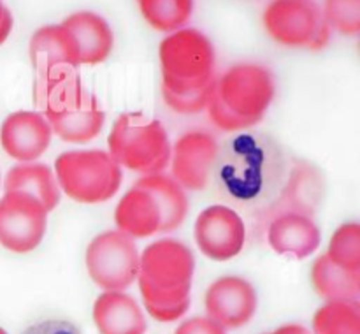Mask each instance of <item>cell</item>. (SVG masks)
<instances>
[{
	"mask_svg": "<svg viewBox=\"0 0 360 334\" xmlns=\"http://www.w3.org/2000/svg\"><path fill=\"white\" fill-rule=\"evenodd\" d=\"M229 330L207 315H195L185 319L176 327L174 334H227Z\"/></svg>",
	"mask_w": 360,
	"mask_h": 334,
	"instance_id": "cell-29",
	"label": "cell"
},
{
	"mask_svg": "<svg viewBox=\"0 0 360 334\" xmlns=\"http://www.w3.org/2000/svg\"><path fill=\"white\" fill-rule=\"evenodd\" d=\"M327 255L340 266L360 273V225L359 221H345L330 236Z\"/></svg>",
	"mask_w": 360,
	"mask_h": 334,
	"instance_id": "cell-26",
	"label": "cell"
},
{
	"mask_svg": "<svg viewBox=\"0 0 360 334\" xmlns=\"http://www.w3.org/2000/svg\"><path fill=\"white\" fill-rule=\"evenodd\" d=\"M264 334H269V333H264Z\"/></svg>",
	"mask_w": 360,
	"mask_h": 334,
	"instance_id": "cell-35",
	"label": "cell"
},
{
	"mask_svg": "<svg viewBox=\"0 0 360 334\" xmlns=\"http://www.w3.org/2000/svg\"><path fill=\"white\" fill-rule=\"evenodd\" d=\"M6 192H25L34 195L51 213L62 199L56 176L48 164L42 162H20L7 171L2 183Z\"/></svg>",
	"mask_w": 360,
	"mask_h": 334,
	"instance_id": "cell-21",
	"label": "cell"
},
{
	"mask_svg": "<svg viewBox=\"0 0 360 334\" xmlns=\"http://www.w3.org/2000/svg\"><path fill=\"white\" fill-rule=\"evenodd\" d=\"M0 334H9V333H7V330L4 329V327H0Z\"/></svg>",
	"mask_w": 360,
	"mask_h": 334,
	"instance_id": "cell-33",
	"label": "cell"
},
{
	"mask_svg": "<svg viewBox=\"0 0 360 334\" xmlns=\"http://www.w3.org/2000/svg\"><path fill=\"white\" fill-rule=\"evenodd\" d=\"M197 248L204 257L225 262L243 252L246 225L238 211L224 204H211L199 213L193 225Z\"/></svg>",
	"mask_w": 360,
	"mask_h": 334,
	"instance_id": "cell-9",
	"label": "cell"
},
{
	"mask_svg": "<svg viewBox=\"0 0 360 334\" xmlns=\"http://www.w3.org/2000/svg\"><path fill=\"white\" fill-rule=\"evenodd\" d=\"M162 94H193L217 79V53L204 32L183 27L162 39L158 46Z\"/></svg>",
	"mask_w": 360,
	"mask_h": 334,
	"instance_id": "cell-3",
	"label": "cell"
},
{
	"mask_svg": "<svg viewBox=\"0 0 360 334\" xmlns=\"http://www.w3.org/2000/svg\"><path fill=\"white\" fill-rule=\"evenodd\" d=\"M48 120L53 136L60 137L63 143L84 144L98 136L104 129L105 113L101 102L91 91H84L83 97L60 115Z\"/></svg>",
	"mask_w": 360,
	"mask_h": 334,
	"instance_id": "cell-18",
	"label": "cell"
},
{
	"mask_svg": "<svg viewBox=\"0 0 360 334\" xmlns=\"http://www.w3.org/2000/svg\"><path fill=\"white\" fill-rule=\"evenodd\" d=\"M267 34L287 48L322 49L330 28L316 0H271L262 14Z\"/></svg>",
	"mask_w": 360,
	"mask_h": 334,
	"instance_id": "cell-6",
	"label": "cell"
},
{
	"mask_svg": "<svg viewBox=\"0 0 360 334\" xmlns=\"http://www.w3.org/2000/svg\"><path fill=\"white\" fill-rule=\"evenodd\" d=\"M171 146L160 120L143 113L120 115L108 137V151L116 164L141 176L164 172L171 160Z\"/></svg>",
	"mask_w": 360,
	"mask_h": 334,
	"instance_id": "cell-4",
	"label": "cell"
},
{
	"mask_svg": "<svg viewBox=\"0 0 360 334\" xmlns=\"http://www.w3.org/2000/svg\"><path fill=\"white\" fill-rule=\"evenodd\" d=\"M13 25H14L13 13H11V11L4 6L2 0H0V46H2L4 42L7 41V37L11 35V32H13Z\"/></svg>",
	"mask_w": 360,
	"mask_h": 334,
	"instance_id": "cell-31",
	"label": "cell"
},
{
	"mask_svg": "<svg viewBox=\"0 0 360 334\" xmlns=\"http://www.w3.org/2000/svg\"><path fill=\"white\" fill-rule=\"evenodd\" d=\"M264 234L278 255L299 260L313 255L322 243V231L315 218L302 213H285L273 218Z\"/></svg>",
	"mask_w": 360,
	"mask_h": 334,
	"instance_id": "cell-15",
	"label": "cell"
},
{
	"mask_svg": "<svg viewBox=\"0 0 360 334\" xmlns=\"http://www.w3.org/2000/svg\"><path fill=\"white\" fill-rule=\"evenodd\" d=\"M53 130L39 111H14L0 125V146L7 157L20 162H37L51 146Z\"/></svg>",
	"mask_w": 360,
	"mask_h": 334,
	"instance_id": "cell-12",
	"label": "cell"
},
{
	"mask_svg": "<svg viewBox=\"0 0 360 334\" xmlns=\"http://www.w3.org/2000/svg\"><path fill=\"white\" fill-rule=\"evenodd\" d=\"M23 334H81V330L74 323H70L69 320L48 319L32 323Z\"/></svg>",
	"mask_w": 360,
	"mask_h": 334,
	"instance_id": "cell-30",
	"label": "cell"
},
{
	"mask_svg": "<svg viewBox=\"0 0 360 334\" xmlns=\"http://www.w3.org/2000/svg\"><path fill=\"white\" fill-rule=\"evenodd\" d=\"M195 257L188 245L174 238L150 243L141 252L137 287L143 309L158 322H176L190 308Z\"/></svg>",
	"mask_w": 360,
	"mask_h": 334,
	"instance_id": "cell-1",
	"label": "cell"
},
{
	"mask_svg": "<svg viewBox=\"0 0 360 334\" xmlns=\"http://www.w3.org/2000/svg\"><path fill=\"white\" fill-rule=\"evenodd\" d=\"M313 334H360V301H327L315 311Z\"/></svg>",
	"mask_w": 360,
	"mask_h": 334,
	"instance_id": "cell-24",
	"label": "cell"
},
{
	"mask_svg": "<svg viewBox=\"0 0 360 334\" xmlns=\"http://www.w3.org/2000/svg\"><path fill=\"white\" fill-rule=\"evenodd\" d=\"M139 257L136 239L111 229L88 243L84 266L90 280L102 290H127L137 280Z\"/></svg>",
	"mask_w": 360,
	"mask_h": 334,
	"instance_id": "cell-7",
	"label": "cell"
},
{
	"mask_svg": "<svg viewBox=\"0 0 360 334\" xmlns=\"http://www.w3.org/2000/svg\"><path fill=\"white\" fill-rule=\"evenodd\" d=\"M269 334H313L311 329H308L306 326L302 323H283V326L276 327L274 330H271Z\"/></svg>",
	"mask_w": 360,
	"mask_h": 334,
	"instance_id": "cell-32",
	"label": "cell"
},
{
	"mask_svg": "<svg viewBox=\"0 0 360 334\" xmlns=\"http://www.w3.org/2000/svg\"><path fill=\"white\" fill-rule=\"evenodd\" d=\"M60 190L81 204H101L112 199L122 186L123 172L105 150H69L53 165Z\"/></svg>",
	"mask_w": 360,
	"mask_h": 334,
	"instance_id": "cell-5",
	"label": "cell"
},
{
	"mask_svg": "<svg viewBox=\"0 0 360 334\" xmlns=\"http://www.w3.org/2000/svg\"><path fill=\"white\" fill-rule=\"evenodd\" d=\"M323 197V178L319 169L306 162L294 165L281 195L255 220V231L264 232L273 218L285 213H302L313 217Z\"/></svg>",
	"mask_w": 360,
	"mask_h": 334,
	"instance_id": "cell-13",
	"label": "cell"
},
{
	"mask_svg": "<svg viewBox=\"0 0 360 334\" xmlns=\"http://www.w3.org/2000/svg\"><path fill=\"white\" fill-rule=\"evenodd\" d=\"M322 13L330 30L352 37L360 32V0H323Z\"/></svg>",
	"mask_w": 360,
	"mask_h": 334,
	"instance_id": "cell-27",
	"label": "cell"
},
{
	"mask_svg": "<svg viewBox=\"0 0 360 334\" xmlns=\"http://www.w3.org/2000/svg\"><path fill=\"white\" fill-rule=\"evenodd\" d=\"M137 4L146 23L165 34L186 27L193 13V0H137Z\"/></svg>",
	"mask_w": 360,
	"mask_h": 334,
	"instance_id": "cell-25",
	"label": "cell"
},
{
	"mask_svg": "<svg viewBox=\"0 0 360 334\" xmlns=\"http://www.w3.org/2000/svg\"><path fill=\"white\" fill-rule=\"evenodd\" d=\"M98 334H146V311L127 290H102L91 308Z\"/></svg>",
	"mask_w": 360,
	"mask_h": 334,
	"instance_id": "cell-16",
	"label": "cell"
},
{
	"mask_svg": "<svg viewBox=\"0 0 360 334\" xmlns=\"http://www.w3.org/2000/svg\"><path fill=\"white\" fill-rule=\"evenodd\" d=\"M48 214L44 204L25 192L0 197V245L13 253H30L46 236Z\"/></svg>",
	"mask_w": 360,
	"mask_h": 334,
	"instance_id": "cell-8",
	"label": "cell"
},
{
	"mask_svg": "<svg viewBox=\"0 0 360 334\" xmlns=\"http://www.w3.org/2000/svg\"><path fill=\"white\" fill-rule=\"evenodd\" d=\"M213 86L204 88L200 91H193V94H162L165 104L172 109L174 113H179V115H197V113H202L204 109H207V104H210L211 94H213Z\"/></svg>",
	"mask_w": 360,
	"mask_h": 334,
	"instance_id": "cell-28",
	"label": "cell"
},
{
	"mask_svg": "<svg viewBox=\"0 0 360 334\" xmlns=\"http://www.w3.org/2000/svg\"><path fill=\"white\" fill-rule=\"evenodd\" d=\"M0 188H2V178H0Z\"/></svg>",
	"mask_w": 360,
	"mask_h": 334,
	"instance_id": "cell-34",
	"label": "cell"
},
{
	"mask_svg": "<svg viewBox=\"0 0 360 334\" xmlns=\"http://www.w3.org/2000/svg\"><path fill=\"white\" fill-rule=\"evenodd\" d=\"M34 72L60 65L79 67V51L72 34L63 23L44 25L34 32L28 44Z\"/></svg>",
	"mask_w": 360,
	"mask_h": 334,
	"instance_id": "cell-20",
	"label": "cell"
},
{
	"mask_svg": "<svg viewBox=\"0 0 360 334\" xmlns=\"http://www.w3.org/2000/svg\"><path fill=\"white\" fill-rule=\"evenodd\" d=\"M206 315L225 329H239L252 322L259 308V294L252 281L238 274L217 278L204 295Z\"/></svg>",
	"mask_w": 360,
	"mask_h": 334,
	"instance_id": "cell-10",
	"label": "cell"
},
{
	"mask_svg": "<svg viewBox=\"0 0 360 334\" xmlns=\"http://www.w3.org/2000/svg\"><path fill=\"white\" fill-rule=\"evenodd\" d=\"M311 285L323 301H360V273L334 262L327 253L311 266Z\"/></svg>",
	"mask_w": 360,
	"mask_h": 334,
	"instance_id": "cell-23",
	"label": "cell"
},
{
	"mask_svg": "<svg viewBox=\"0 0 360 334\" xmlns=\"http://www.w3.org/2000/svg\"><path fill=\"white\" fill-rule=\"evenodd\" d=\"M276 95L274 74L260 63H236L217 76L206 111L224 132L250 129L264 120Z\"/></svg>",
	"mask_w": 360,
	"mask_h": 334,
	"instance_id": "cell-2",
	"label": "cell"
},
{
	"mask_svg": "<svg viewBox=\"0 0 360 334\" xmlns=\"http://www.w3.org/2000/svg\"><path fill=\"white\" fill-rule=\"evenodd\" d=\"M116 229L132 239H146L160 234L162 213L157 200L139 185L127 190L115 210Z\"/></svg>",
	"mask_w": 360,
	"mask_h": 334,
	"instance_id": "cell-19",
	"label": "cell"
},
{
	"mask_svg": "<svg viewBox=\"0 0 360 334\" xmlns=\"http://www.w3.org/2000/svg\"><path fill=\"white\" fill-rule=\"evenodd\" d=\"M136 185L151 192L157 200L162 213L160 234H169L181 227L188 214L190 200L186 190L171 174L157 172V174L141 176Z\"/></svg>",
	"mask_w": 360,
	"mask_h": 334,
	"instance_id": "cell-22",
	"label": "cell"
},
{
	"mask_svg": "<svg viewBox=\"0 0 360 334\" xmlns=\"http://www.w3.org/2000/svg\"><path fill=\"white\" fill-rule=\"evenodd\" d=\"M62 23L76 41L79 65H97L109 58L115 48V34L104 16L94 11H76Z\"/></svg>",
	"mask_w": 360,
	"mask_h": 334,
	"instance_id": "cell-17",
	"label": "cell"
},
{
	"mask_svg": "<svg viewBox=\"0 0 360 334\" xmlns=\"http://www.w3.org/2000/svg\"><path fill=\"white\" fill-rule=\"evenodd\" d=\"M84 91L86 88L83 86L77 67L60 65L35 72L32 102L35 111L42 113L46 118H51L76 104Z\"/></svg>",
	"mask_w": 360,
	"mask_h": 334,
	"instance_id": "cell-14",
	"label": "cell"
},
{
	"mask_svg": "<svg viewBox=\"0 0 360 334\" xmlns=\"http://www.w3.org/2000/svg\"><path fill=\"white\" fill-rule=\"evenodd\" d=\"M218 151V141L211 134L202 130L185 132L171 146V176L185 190H204L210 183Z\"/></svg>",
	"mask_w": 360,
	"mask_h": 334,
	"instance_id": "cell-11",
	"label": "cell"
}]
</instances>
